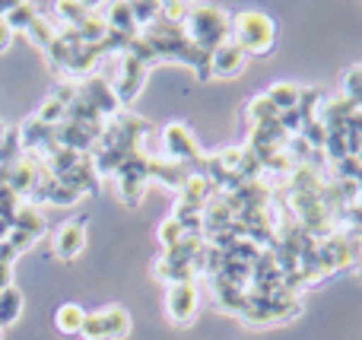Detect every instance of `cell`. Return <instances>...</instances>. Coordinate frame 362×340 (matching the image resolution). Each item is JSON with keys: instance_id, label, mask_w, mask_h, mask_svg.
<instances>
[{"instance_id": "1", "label": "cell", "mask_w": 362, "mask_h": 340, "mask_svg": "<svg viewBox=\"0 0 362 340\" xmlns=\"http://www.w3.org/2000/svg\"><path fill=\"white\" fill-rule=\"evenodd\" d=\"M229 25H232V16H226L223 6L197 4V6H191V10H187L181 29H185L187 42H191L197 51L213 54L219 45L229 42Z\"/></svg>"}, {"instance_id": "2", "label": "cell", "mask_w": 362, "mask_h": 340, "mask_svg": "<svg viewBox=\"0 0 362 340\" xmlns=\"http://www.w3.org/2000/svg\"><path fill=\"white\" fill-rule=\"evenodd\" d=\"M229 42L238 45L245 54H267L276 42V25L264 10H242L232 16Z\"/></svg>"}, {"instance_id": "3", "label": "cell", "mask_w": 362, "mask_h": 340, "mask_svg": "<svg viewBox=\"0 0 362 340\" xmlns=\"http://www.w3.org/2000/svg\"><path fill=\"white\" fill-rule=\"evenodd\" d=\"M163 146H165V156H169V163H175V165H181V169H187V172H191V165H200V169H204V163H206L204 150H200L197 137L191 134V127L181 124V121H172V124H165Z\"/></svg>"}, {"instance_id": "4", "label": "cell", "mask_w": 362, "mask_h": 340, "mask_svg": "<svg viewBox=\"0 0 362 340\" xmlns=\"http://www.w3.org/2000/svg\"><path fill=\"white\" fill-rule=\"evenodd\" d=\"M80 334L86 340H124L131 334V315L121 305H108V309L86 315Z\"/></svg>"}, {"instance_id": "5", "label": "cell", "mask_w": 362, "mask_h": 340, "mask_svg": "<svg viewBox=\"0 0 362 340\" xmlns=\"http://www.w3.org/2000/svg\"><path fill=\"white\" fill-rule=\"evenodd\" d=\"M80 95L102 115V118H105V115H115V118H118L121 115V102H118V95H115V86H108V80H102V76H95V74L83 76Z\"/></svg>"}, {"instance_id": "6", "label": "cell", "mask_w": 362, "mask_h": 340, "mask_svg": "<svg viewBox=\"0 0 362 340\" xmlns=\"http://www.w3.org/2000/svg\"><path fill=\"white\" fill-rule=\"evenodd\" d=\"M165 312L175 324H191L194 312H197V286L194 280L185 283H169V296H165Z\"/></svg>"}, {"instance_id": "7", "label": "cell", "mask_w": 362, "mask_h": 340, "mask_svg": "<svg viewBox=\"0 0 362 340\" xmlns=\"http://www.w3.org/2000/svg\"><path fill=\"white\" fill-rule=\"evenodd\" d=\"M146 64L137 61L134 54H121V74H118V83H115V95H118L121 105H127V102L137 99V93L144 89V80H146Z\"/></svg>"}, {"instance_id": "8", "label": "cell", "mask_w": 362, "mask_h": 340, "mask_svg": "<svg viewBox=\"0 0 362 340\" xmlns=\"http://www.w3.org/2000/svg\"><path fill=\"white\" fill-rule=\"evenodd\" d=\"M51 248L61 261H76L86 248V223L83 220H70L64 226L54 229V239H51Z\"/></svg>"}, {"instance_id": "9", "label": "cell", "mask_w": 362, "mask_h": 340, "mask_svg": "<svg viewBox=\"0 0 362 340\" xmlns=\"http://www.w3.org/2000/svg\"><path fill=\"white\" fill-rule=\"evenodd\" d=\"M245 67H248V54H245L238 45H232V42L219 45V48L210 54V61H206V70H210V76H223V80H232V76H238Z\"/></svg>"}, {"instance_id": "10", "label": "cell", "mask_w": 362, "mask_h": 340, "mask_svg": "<svg viewBox=\"0 0 362 340\" xmlns=\"http://www.w3.org/2000/svg\"><path fill=\"white\" fill-rule=\"evenodd\" d=\"M102 16H105L108 29H112V32H118V35H127V38L140 35L137 23H134L131 4H105V6H102Z\"/></svg>"}, {"instance_id": "11", "label": "cell", "mask_w": 362, "mask_h": 340, "mask_svg": "<svg viewBox=\"0 0 362 340\" xmlns=\"http://www.w3.org/2000/svg\"><path fill=\"white\" fill-rule=\"evenodd\" d=\"M83 324H86V312H83L76 303L57 305V312H54V328L61 331V334H80Z\"/></svg>"}, {"instance_id": "12", "label": "cell", "mask_w": 362, "mask_h": 340, "mask_svg": "<svg viewBox=\"0 0 362 340\" xmlns=\"http://www.w3.org/2000/svg\"><path fill=\"white\" fill-rule=\"evenodd\" d=\"M267 99L276 105V112H293L302 102V86H296V83H274Z\"/></svg>"}, {"instance_id": "13", "label": "cell", "mask_w": 362, "mask_h": 340, "mask_svg": "<svg viewBox=\"0 0 362 340\" xmlns=\"http://www.w3.org/2000/svg\"><path fill=\"white\" fill-rule=\"evenodd\" d=\"M340 99L350 102L356 112H362V64H356V67H350L344 74V80H340Z\"/></svg>"}, {"instance_id": "14", "label": "cell", "mask_w": 362, "mask_h": 340, "mask_svg": "<svg viewBox=\"0 0 362 340\" xmlns=\"http://www.w3.org/2000/svg\"><path fill=\"white\" fill-rule=\"evenodd\" d=\"M57 32H61V29H54V25L48 23V16H42V13H35V19H32V23H29V29H25V35H29L32 42H35L42 51H48L51 45L57 42Z\"/></svg>"}, {"instance_id": "15", "label": "cell", "mask_w": 362, "mask_h": 340, "mask_svg": "<svg viewBox=\"0 0 362 340\" xmlns=\"http://www.w3.org/2000/svg\"><path fill=\"white\" fill-rule=\"evenodd\" d=\"M23 315V293L16 290V286H6V290H0V324H13L16 318Z\"/></svg>"}, {"instance_id": "16", "label": "cell", "mask_w": 362, "mask_h": 340, "mask_svg": "<svg viewBox=\"0 0 362 340\" xmlns=\"http://www.w3.org/2000/svg\"><path fill=\"white\" fill-rule=\"evenodd\" d=\"M245 112H248V121H251L255 127H257V124H270V121L280 118V112H276V105L267 99V93L255 95V99L248 102V108H245Z\"/></svg>"}, {"instance_id": "17", "label": "cell", "mask_w": 362, "mask_h": 340, "mask_svg": "<svg viewBox=\"0 0 362 340\" xmlns=\"http://www.w3.org/2000/svg\"><path fill=\"white\" fill-rule=\"evenodd\" d=\"M13 226L38 239V235H42V229H45V220H42V213H38L35 207L23 204V207H16V213H13Z\"/></svg>"}, {"instance_id": "18", "label": "cell", "mask_w": 362, "mask_h": 340, "mask_svg": "<svg viewBox=\"0 0 362 340\" xmlns=\"http://www.w3.org/2000/svg\"><path fill=\"white\" fill-rule=\"evenodd\" d=\"M185 226H181V223L175 220V216H169V220L163 223V226H159V242H163V248L165 252H169V248H175L181 239H185Z\"/></svg>"}, {"instance_id": "19", "label": "cell", "mask_w": 362, "mask_h": 340, "mask_svg": "<svg viewBox=\"0 0 362 340\" xmlns=\"http://www.w3.org/2000/svg\"><path fill=\"white\" fill-rule=\"evenodd\" d=\"M131 13L137 29H146V25H153L159 19V4H131Z\"/></svg>"}, {"instance_id": "20", "label": "cell", "mask_w": 362, "mask_h": 340, "mask_svg": "<svg viewBox=\"0 0 362 340\" xmlns=\"http://www.w3.org/2000/svg\"><path fill=\"white\" fill-rule=\"evenodd\" d=\"M10 42H13V29L6 25V19L0 16V54H4V51L10 48Z\"/></svg>"}, {"instance_id": "21", "label": "cell", "mask_w": 362, "mask_h": 340, "mask_svg": "<svg viewBox=\"0 0 362 340\" xmlns=\"http://www.w3.org/2000/svg\"><path fill=\"white\" fill-rule=\"evenodd\" d=\"M356 271H359V277H362V254H359V261H356Z\"/></svg>"}, {"instance_id": "22", "label": "cell", "mask_w": 362, "mask_h": 340, "mask_svg": "<svg viewBox=\"0 0 362 340\" xmlns=\"http://www.w3.org/2000/svg\"><path fill=\"white\" fill-rule=\"evenodd\" d=\"M4 331H6V328H4V324H0V340H4Z\"/></svg>"}]
</instances>
